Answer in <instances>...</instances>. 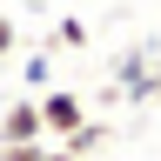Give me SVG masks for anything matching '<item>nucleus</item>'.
<instances>
[{"label": "nucleus", "instance_id": "f257e3e1", "mask_svg": "<svg viewBox=\"0 0 161 161\" xmlns=\"http://www.w3.org/2000/svg\"><path fill=\"white\" fill-rule=\"evenodd\" d=\"M34 108H40V141H67L80 121H87V94L47 87V101H34Z\"/></svg>", "mask_w": 161, "mask_h": 161}, {"label": "nucleus", "instance_id": "f03ea898", "mask_svg": "<svg viewBox=\"0 0 161 161\" xmlns=\"http://www.w3.org/2000/svg\"><path fill=\"white\" fill-rule=\"evenodd\" d=\"M34 141H40V108L34 101L0 108V148H34Z\"/></svg>", "mask_w": 161, "mask_h": 161}, {"label": "nucleus", "instance_id": "7ed1b4c3", "mask_svg": "<svg viewBox=\"0 0 161 161\" xmlns=\"http://www.w3.org/2000/svg\"><path fill=\"white\" fill-rule=\"evenodd\" d=\"M101 141H108V128H94V121H80V128L67 134V154H74V161H87V154L101 148Z\"/></svg>", "mask_w": 161, "mask_h": 161}, {"label": "nucleus", "instance_id": "20e7f679", "mask_svg": "<svg viewBox=\"0 0 161 161\" xmlns=\"http://www.w3.org/2000/svg\"><path fill=\"white\" fill-rule=\"evenodd\" d=\"M47 74H54V47H47V54H27L20 80H27V87H47Z\"/></svg>", "mask_w": 161, "mask_h": 161}, {"label": "nucleus", "instance_id": "39448f33", "mask_svg": "<svg viewBox=\"0 0 161 161\" xmlns=\"http://www.w3.org/2000/svg\"><path fill=\"white\" fill-rule=\"evenodd\" d=\"M141 67H148V47H128V54L114 60V80H121V87H128V80H134Z\"/></svg>", "mask_w": 161, "mask_h": 161}, {"label": "nucleus", "instance_id": "423d86ee", "mask_svg": "<svg viewBox=\"0 0 161 161\" xmlns=\"http://www.w3.org/2000/svg\"><path fill=\"white\" fill-rule=\"evenodd\" d=\"M54 40H60V47H80V40H87V27H80V20H60Z\"/></svg>", "mask_w": 161, "mask_h": 161}, {"label": "nucleus", "instance_id": "0eeeda50", "mask_svg": "<svg viewBox=\"0 0 161 161\" xmlns=\"http://www.w3.org/2000/svg\"><path fill=\"white\" fill-rule=\"evenodd\" d=\"M14 40H20V34H14V20H7V14H0V60H7V54H14Z\"/></svg>", "mask_w": 161, "mask_h": 161}]
</instances>
